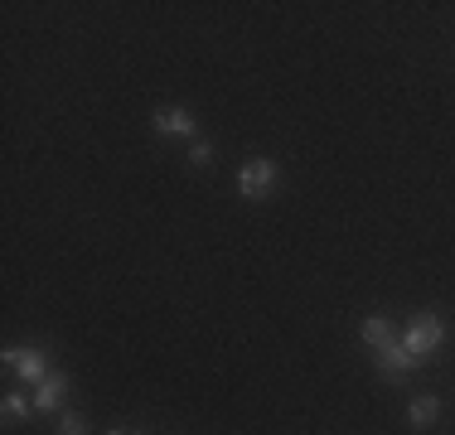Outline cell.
Returning a JSON list of instances; mask_svg holds the SVG:
<instances>
[{"mask_svg":"<svg viewBox=\"0 0 455 435\" xmlns=\"http://www.w3.org/2000/svg\"><path fill=\"white\" fill-rule=\"evenodd\" d=\"M411 368H417V358H411V353H407V348L397 344V339L378 348V373H383L387 383H403V377L411 373Z\"/></svg>","mask_w":455,"mask_h":435,"instance_id":"277c9868","label":"cell"},{"mask_svg":"<svg viewBox=\"0 0 455 435\" xmlns=\"http://www.w3.org/2000/svg\"><path fill=\"white\" fill-rule=\"evenodd\" d=\"M446 344V324H441V314H417V320L407 324V339H403V348L411 358H427V353H436V348Z\"/></svg>","mask_w":455,"mask_h":435,"instance_id":"6da1fadb","label":"cell"},{"mask_svg":"<svg viewBox=\"0 0 455 435\" xmlns=\"http://www.w3.org/2000/svg\"><path fill=\"white\" fill-rule=\"evenodd\" d=\"M63 397H68V373H49L44 383L35 387V411H59L63 407Z\"/></svg>","mask_w":455,"mask_h":435,"instance_id":"5b68a950","label":"cell"},{"mask_svg":"<svg viewBox=\"0 0 455 435\" xmlns=\"http://www.w3.org/2000/svg\"><path fill=\"white\" fill-rule=\"evenodd\" d=\"M156 130L160 136H194V116L184 107H160L156 112Z\"/></svg>","mask_w":455,"mask_h":435,"instance_id":"8992f818","label":"cell"},{"mask_svg":"<svg viewBox=\"0 0 455 435\" xmlns=\"http://www.w3.org/2000/svg\"><path fill=\"white\" fill-rule=\"evenodd\" d=\"M0 407H5V421H25L29 411H35V401H29L25 392H5V401H0Z\"/></svg>","mask_w":455,"mask_h":435,"instance_id":"9c48e42d","label":"cell"},{"mask_svg":"<svg viewBox=\"0 0 455 435\" xmlns=\"http://www.w3.org/2000/svg\"><path fill=\"white\" fill-rule=\"evenodd\" d=\"M59 435H88V426H83V416H73V411H68V416L59 421Z\"/></svg>","mask_w":455,"mask_h":435,"instance_id":"30bf717a","label":"cell"},{"mask_svg":"<svg viewBox=\"0 0 455 435\" xmlns=\"http://www.w3.org/2000/svg\"><path fill=\"white\" fill-rule=\"evenodd\" d=\"M107 435H140V431H107Z\"/></svg>","mask_w":455,"mask_h":435,"instance_id":"7c38bea8","label":"cell"},{"mask_svg":"<svg viewBox=\"0 0 455 435\" xmlns=\"http://www.w3.org/2000/svg\"><path fill=\"white\" fill-rule=\"evenodd\" d=\"M436 416H441V401H436V397H411V407H407V421H411V426H431Z\"/></svg>","mask_w":455,"mask_h":435,"instance_id":"52a82bcc","label":"cell"},{"mask_svg":"<svg viewBox=\"0 0 455 435\" xmlns=\"http://www.w3.org/2000/svg\"><path fill=\"white\" fill-rule=\"evenodd\" d=\"M5 368H10V373H20L25 383H35V387L53 373L44 348H5Z\"/></svg>","mask_w":455,"mask_h":435,"instance_id":"3957f363","label":"cell"},{"mask_svg":"<svg viewBox=\"0 0 455 435\" xmlns=\"http://www.w3.org/2000/svg\"><path fill=\"white\" fill-rule=\"evenodd\" d=\"M363 344H373V348L393 344V329H387L383 314H368V320H363Z\"/></svg>","mask_w":455,"mask_h":435,"instance_id":"ba28073f","label":"cell"},{"mask_svg":"<svg viewBox=\"0 0 455 435\" xmlns=\"http://www.w3.org/2000/svg\"><path fill=\"white\" fill-rule=\"evenodd\" d=\"M189 160H194V165H209V160H213V146H209V140H194Z\"/></svg>","mask_w":455,"mask_h":435,"instance_id":"8fae6325","label":"cell"},{"mask_svg":"<svg viewBox=\"0 0 455 435\" xmlns=\"http://www.w3.org/2000/svg\"><path fill=\"white\" fill-rule=\"evenodd\" d=\"M272 189H276V165L272 160H247V165L237 170V194H243V199H267Z\"/></svg>","mask_w":455,"mask_h":435,"instance_id":"7a4b0ae2","label":"cell"}]
</instances>
